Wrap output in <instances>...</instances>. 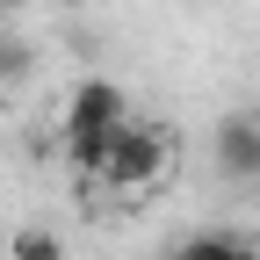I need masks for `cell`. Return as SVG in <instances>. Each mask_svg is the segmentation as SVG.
I'll use <instances>...</instances> for the list:
<instances>
[{
    "mask_svg": "<svg viewBox=\"0 0 260 260\" xmlns=\"http://www.w3.org/2000/svg\"><path fill=\"white\" fill-rule=\"evenodd\" d=\"M8 260H65V246H58L51 232H15V246H8Z\"/></svg>",
    "mask_w": 260,
    "mask_h": 260,
    "instance_id": "5",
    "label": "cell"
},
{
    "mask_svg": "<svg viewBox=\"0 0 260 260\" xmlns=\"http://www.w3.org/2000/svg\"><path fill=\"white\" fill-rule=\"evenodd\" d=\"M0 260H8V253H0Z\"/></svg>",
    "mask_w": 260,
    "mask_h": 260,
    "instance_id": "9",
    "label": "cell"
},
{
    "mask_svg": "<svg viewBox=\"0 0 260 260\" xmlns=\"http://www.w3.org/2000/svg\"><path fill=\"white\" fill-rule=\"evenodd\" d=\"M8 8H29V0H0V15H8Z\"/></svg>",
    "mask_w": 260,
    "mask_h": 260,
    "instance_id": "7",
    "label": "cell"
},
{
    "mask_svg": "<svg viewBox=\"0 0 260 260\" xmlns=\"http://www.w3.org/2000/svg\"><path fill=\"white\" fill-rule=\"evenodd\" d=\"M217 174L224 181H260V116H224L217 123Z\"/></svg>",
    "mask_w": 260,
    "mask_h": 260,
    "instance_id": "3",
    "label": "cell"
},
{
    "mask_svg": "<svg viewBox=\"0 0 260 260\" xmlns=\"http://www.w3.org/2000/svg\"><path fill=\"white\" fill-rule=\"evenodd\" d=\"M58 8H80V0H58Z\"/></svg>",
    "mask_w": 260,
    "mask_h": 260,
    "instance_id": "8",
    "label": "cell"
},
{
    "mask_svg": "<svg viewBox=\"0 0 260 260\" xmlns=\"http://www.w3.org/2000/svg\"><path fill=\"white\" fill-rule=\"evenodd\" d=\"M130 123V102L116 80H80L65 94V138H116Z\"/></svg>",
    "mask_w": 260,
    "mask_h": 260,
    "instance_id": "2",
    "label": "cell"
},
{
    "mask_svg": "<svg viewBox=\"0 0 260 260\" xmlns=\"http://www.w3.org/2000/svg\"><path fill=\"white\" fill-rule=\"evenodd\" d=\"M167 260H260V246H246L239 232H195V239H181Z\"/></svg>",
    "mask_w": 260,
    "mask_h": 260,
    "instance_id": "4",
    "label": "cell"
},
{
    "mask_svg": "<svg viewBox=\"0 0 260 260\" xmlns=\"http://www.w3.org/2000/svg\"><path fill=\"white\" fill-rule=\"evenodd\" d=\"M29 58H37L29 44H15V37H0V80H22V73H29Z\"/></svg>",
    "mask_w": 260,
    "mask_h": 260,
    "instance_id": "6",
    "label": "cell"
},
{
    "mask_svg": "<svg viewBox=\"0 0 260 260\" xmlns=\"http://www.w3.org/2000/svg\"><path fill=\"white\" fill-rule=\"evenodd\" d=\"M159 174H167V138L152 123H123L109 138V159L94 181H109L116 195H145V188H159Z\"/></svg>",
    "mask_w": 260,
    "mask_h": 260,
    "instance_id": "1",
    "label": "cell"
}]
</instances>
